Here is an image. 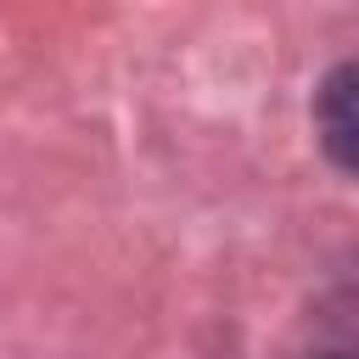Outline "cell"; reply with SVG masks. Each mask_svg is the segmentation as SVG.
<instances>
[{"mask_svg":"<svg viewBox=\"0 0 359 359\" xmlns=\"http://www.w3.org/2000/svg\"><path fill=\"white\" fill-rule=\"evenodd\" d=\"M320 359H359V353H320Z\"/></svg>","mask_w":359,"mask_h":359,"instance_id":"obj_2","label":"cell"},{"mask_svg":"<svg viewBox=\"0 0 359 359\" xmlns=\"http://www.w3.org/2000/svg\"><path fill=\"white\" fill-rule=\"evenodd\" d=\"M314 135L337 168L359 174V62H342L314 90Z\"/></svg>","mask_w":359,"mask_h":359,"instance_id":"obj_1","label":"cell"}]
</instances>
